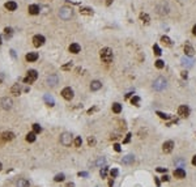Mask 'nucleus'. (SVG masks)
Returning a JSON list of instances; mask_svg holds the SVG:
<instances>
[{
	"label": "nucleus",
	"mask_w": 196,
	"mask_h": 187,
	"mask_svg": "<svg viewBox=\"0 0 196 187\" xmlns=\"http://www.w3.org/2000/svg\"><path fill=\"white\" fill-rule=\"evenodd\" d=\"M101 59L105 61V63H110V61L112 60V50L109 49V47H105L101 50Z\"/></svg>",
	"instance_id": "nucleus-1"
},
{
	"label": "nucleus",
	"mask_w": 196,
	"mask_h": 187,
	"mask_svg": "<svg viewBox=\"0 0 196 187\" xmlns=\"http://www.w3.org/2000/svg\"><path fill=\"white\" fill-rule=\"evenodd\" d=\"M0 105H2V107L4 109V110H11L12 106H13V102H12L11 98L4 97V98H2V101H0Z\"/></svg>",
	"instance_id": "nucleus-6"
},
{
	"label": "nucleus",
	"mask_w": 196,
	"mask_h": 187,
	"mask_svg": "<svg viewBox=\"0 0 196 187\" xmlns=\"http://www.w3.org/2000/svg\"><path fill=\"white\" fill-rule=\"evenodd\" d=\"M157 171H160V173H166V171H167V169L166 168H157Z\"/></svg>",
	"instance_id": "nucleus-45"
},
{
	"label": "nucleus",
	"mask_w": 196,
	"mask_h": 187,
	"mask_svg": "<svg viewBox=\"0 0 196 187\" xmlns=\"http://www.w3.org/2000/svg\"><path fill=\"white\" fill-rule=\"evenodd\" d=\"M41 131H42V127L39 126L38 123H34L33 124V132H34V134H39Z\"/></svg>",
	"instance_id": "nucleus-28"
},
{
	"label": "nucleus",
	"mask_w": 196,
	"mask_h": 187,
	"mask_svg": "<svg viewBox=\"0 0 196 187\" xmlns=\"http://www.w3.org/2000/svg\"><path fill=\"white\" fill-rule=\"evenodd\" d=\"M2 137H3V141H11V140L14 139V134L11 131L8 132H4V134H2Z\"/></svg>",
	"instance_id": "nucleus-13"
},
{
	"label": "nucleus",
	"mask_w": 196,
	"mask_h": 187,
	"mask_svg": "<svg viewBox=\"0 0 196 187\" xmlns=\"http://www.w3.org/2000/svg\"><path fill=\"white\" fill-rule=\"evenodd\" d=\"M174 177L178 178V179H183V178H186V171H184V169H183V168H178V169H175V170H174Z\"/></svg>",
	"instance_id": "nucleus-11"
},
{
	"label": "nucleus",
	"mask_w": 196,
	"mask_h": 187,
	"mask_svg": "<svg viewBox=\"0 0 196 187\" xmlns=\"http://www.w3.org/2000/svg\"><path fill=\"white\" fill-rule=\"evenodd\" d=\"M118 174H119L118 169H111V170H110V175H111V178H115V177H118Z\"/></svg>",
	"instance_id": "nucleus-36"
},
{
	"label": "nucleus",
	"mask_w": 196,
	"mask_h": 187,
	"mask_svg": "<svg viewBox=\"0 0 196 187\" xmlns=\"http://www.w3.org/2000/svg\"><path fill=\"white\" fill-rule=\"evenodd\" d=\"M81 144H82L81 137H76V139H75V145H76V147H81Z\"/></svg>",
	"instance_id": "nucleus-37"
},
{
	"label": "nucleus",
	"mask_w": 196,
	"mask_h": 187,
	"mask_svg": "<svg viewBox=\"0 0 196 187\" xmlns=\"http://www.w3.org/2000/svg\"><path fill=\"white\" fill-rule=\"evenodd\" d=\"M3 80H4V76L0 73V82H3Z\"/></svg>",
	"instance_id": "nucleus-50"
},
{
	"label": "nucleus",
	"mask_w": 196,
	"mask_h": 187,
	"mask_svg": "<svg viewBox=\"0 0 196 187\" xmlns=\"http://www.w3.org/2000/svg\"><path fill=\"white\" fill-rule=\"evenodd\" d=\"M60 143H62L64 147H69L72 144V135L68 134V132H64L60 136Z\"/></svg>",
	"instance_id": "nucleus-5"
},
{
	"label": "nucleus",
	"mask_w": 196,
	"mask_h": 187,
	"mask_svg": "<svg viewBox=\"0 0 196 187\" xmlns=\"http://www.w3.org/2000/svg\"><path fill=\"white\" fill-rule=\"evenodd\" d=\"M47 84L50 85V87H55V85L58 84V76L56 75H51L47 77Z\"/></svg>",
	"instance_id": "nucleus-14"
},
{
	"label": "nucleus",
	"mask_w": 196,
	"mask_h": 187,
	"mask_svg": "<svg viewBox=\"0 0 196 187\" xmlns=\"http://www.w3.org/2000/svg\"><path fill=\"white\" fill-rule=\"evenodd\" d=\"M182 76H183V79H187V73H186V72H183Z\"/></svg>",
	"instance_id": "nucleus-55"
},
{
	"label": "nucleus",
	"mask_w": 196,
	"mask_h": 187,
	"mask_svg": "<svg viewBox=\"0 0 196 187\" xmlns=\"http://www.w3.org/2000/svg\"><path fill=\"white\" fill-rule=\"evenodd\" d=\"M161 41L166 45V46H171V41H170V38L169 37H166V35H163L162 38H161Z\"/></svg>",
	"instance_id": "nucleus-31"
},
{
	"label": "nucleus",
	"mask_w": 196,
	"mask_h": 187,
	"mask_svg": "<svg viewBox=\"0 0 196 187\" xmlns=\"http://www.w3.org/2000/svg\"><path fill=\"white\" fill-rule=\"evenodd\" d=\"M0 45H2V37H0Z\"/></svg>",
	"instance_id": "nucleus-56"
},
{
	"label": "nucleus",
	"mask_w": 196,
	"mask_h": 187,
	"mask_svg": "<svg viewBox=\"0 0 196 187\" xmlns=\"http://www.w3.org/2000/svg\"><path fill=\"white\" fill-rule=\"evenodd\" d=\"M175 163H177V165H180V168H183V165H184V161H182V160H178V161H175Z\"/></svg>",
	"instance_id": "nucleus-44"
},
{
	"label": "nucleus",
	"mask_w": 196,
	"mask_h": 187,
	"mask_svg": "<svg viewBox=\"0 0 196 187\" xmlns=\"http://www.w3.org/2000/svg\"><path fill=\"white\" fill-rule=\"evenodd\" d=\"M4 33H5V37L7 38H11L12 37V29L11 28H5L4 29Z\"/></svg>",
	"instance_id": "nucleus-34"
},
{
	"label": "nucleus",
	"mask_w": 196,
	"mask_h": 187,
	"mask_svg": "<svg viewBox=\"0 0 196 187\" xmlns=\"http://www.w3.org/2000/svg\"><path fill=\"white\" fill-rule=\"evenodd\" d=\"M169 179H170V178H169L167 175H163V177H162V181H163V182H167Z\"/></svg>",
	"instance_id": "nucleus-47"
},
{
	"label": "nucleus",
	"mask_w": 196,
	"mask_h": 187,
	"mask_svg": "<svg viewBox=\"0 0 196 187\" xmlns=\"http://www.w3.org/2000/svg\"><path fill=\"white\" fill-rule=\"evenodd\" d=\"M26 141H29V143H34L35 141V134H34V132H29V134L26 135Z\"/></svg>",
	"instance_id": "nucleus-24"
},
{
	"label": "nucleus",
	"mask_w": 196,
	"mask_h": 187,
	"mask_svg": "<svg viewBox=\"0 0 196 187\" xmlns=\"http://www.w3.org/2000/svg\"><path fill=\"white\" fill-rule=\"evenodd\" d=\"M88 143H89V145H94V144H95L94 137H89V139H88Z\"/></svg>",
	"instance_id": "nucleus-40"
},
{
	"label": "nucleus",
	"mask_w": 196,
	"mask_h": 187,
	"mask_svg": "<svg viewBox=\"0 0 196 187\" xmlns=\"http://www.w3.org/2000/svg\"><path fill=\"white\" fill-rule=\"evenodd\" d=\"M0 170H2V162H0Z\"/></svg>",
	"instance_id": "nucleus-57"
},
{
	"label": "nucleus",
	"mask_w": 196,
	"mask_h": 187,
	"mask_svg": "<svg viewBox=\"0 0 196 187\" xmlns=\"http://www.w3.org/2000/svg\"><path fill=\"white\" fill-rule=\"evenodd\" d=\"M37 77H38V73H37L35 69H30V71H28V75L24 79V82L25 84H32V82H34L37 80Z\"/></svg>",
	"instance_id": "nucleus-4"
},
{
	"label": "nucleus",
	"mask_w": 196,
	"mask_h": 187,
	"mask_svg": "<svg viewBox=\"0 0 196 187\" xmlns=\"http://www.w3.org/2000/svg\"><path fill=\"white\" fill-rule=\"evenodd\" d=\"M166 87H167V81L165 80L163 77H158V79H156L154 82H153V88H154V90H158V92L163 90Z\"/></svg>",
	"instance_id": "nucleus-2"
},
{
	"label": "nucleus",
	"mask_w": 196,
	"mask_h": 187,
	"mask_svg": "<svg viewBox=\"0 0 196 187\" xmlns=\"http://www.w3.org/2000/svg\"><path fill=\"white\" fill-rule=\"evenodd\" d=\"M44 102H46L48 106H54V105H55V101H54V98H52L51 96H48V94H46V96H44Z\"/></svg>",
	"instance_id": "nucleus-22"
},
{
	"label": "nucleus",
	"mask_w": 196,
	"mask_h": 187,
	"mask_svg": "<svg viewBox=\"0 0 196 187\" xmlns=\"http://www.w3.org/2000/svg\"><path fill=\"white\" fill-rule=\"evenodd\" d=\"M80 50H81V47H80L79 43H72V45L69 46V51H71L72 54H79Z\"/></svg>",
	"instance_id": "nucleus-20"
},
{
	"label": "nucleus",
	"mask_w": 196,
	"mask_h": 187,
	"mask_svg": "<svg viewBox=\"0 0 196 187\" xmlns=\"http://www.w3.org/2000/svg\"><path fill=\"white\" fill-rule=\"evenodd\" d=\"M72 67V61L71 63H68V64H65V66H63V69H69Z\"/></svg>",
	"instance_id": "nucleus-46"
},
{
	"label": "nucleus",
	"mask_w": 196,
	"mask_h": 187,
	"mask_svg": "<svg viewBox=\"0 0 196 187\" xmlns=\"http://www.w3.org/2000/svg\"><path fill=\"white\" fill-rule=\"evenodd\" d=\"M65 187H75V184H73V183H68Z\"/></svg>",
	"instance_id": "nucleus-54"
},
{
	"label": "nucleus",
	"mask_w": 196,
	"mask_h": 187,
	"mask_svg": "<svg viewBox=\"0 0 196 187\" xmlns=\"http://www.w3.org/2000/svg\"><path fill=\"white\" fill-rule=\"evenodd\" d=\"M82 14H86V16H92L93 14V11L90 9V8H81V11H80Z\"/></svg>",
	"instance_id": "nucleus-27"
},
{
	"label": "nucleus",
	"mask_w": 196,
	"mask_h": 187,
	"mask_svg": "<svg viewBox=\"0 0 196 187\" xmlns=\"http://www.w3.org/2000/svg\"><path fill=\"white\" fill-rule=\"evenodd\" d=\"M100 174H101L102 178H105V177H106V174H107V169H106V168H102L101 171H100Z\"/></svg>",
	"instance_id": "nucleus-38"
},
{
	"label": "nucleus",
	"mask_w": 196,
	"mask_h": 187,
	"mask_svg": "<svg viewBox=\"0 0 196 187\" xmlns=\"http://www.w3.org/2000/svg\"><path fill=\"white\" fill-rule=\"evenodd\" d=\"M44 41H46V39H44V37L43 35H34L33 37V45L35 46V47H41V46L44 43Z\"/></svg>",
	"instance_id": "nucleus-8"
},
{
	"label": "nucleus",
	"mask_w": 196,
	"mask_h": 187,
	"mask_svg": "<svg viewBox=\"0 0 196 187\" xmlns=\"http://www.w3.org/2000/svg\"><path fill=\"white\" fill-rule=\"evenodd\" d=\"M131 102H132V105H136V106H139L140 98H139L137 96H133V97H132V99H131Z\"/></svg>",
	"instance_id": "nucleus-35"
},
{
	"label": "nucleus",
	"mask_w": 196,
	"mask_h": 187,
	"mask_svg": "<svg viewBox=\"0 0 196 187\" xmlns=\"http://www.w3.org/2000/svg\"><path fill=\"white\" fill-rule=\"evenodd\" d=\"M131 136H132L131 134H128V135L126 136V139L123 140V143H128V141H130V140H131Z\"/></svg>",
	"instance_id": "nucleus-41"
},
{
	"label": "nucleus",
	"mask_w": 196,
	"mask_h": 187,
	"mask_svg": "<svg viewBox=\"0 0 196 187\" xmlns=\"http://www.w3.org/2000/svg\"><path fill=\"white\" fill-rule=\"evenodd\" d=\"M153 51H154V54H156L157 56H160L161 54H162V52H161V49H160V46H158V45H154V46H153Z\"/></svg>",
	"instance_id": "nucleus-32"
},
{
	"label": "nucleus",
	"mask_w": 196,
	"mask_h": 187,
	"mask_svg": "<svg viewBox=\"0 0 196 187\" xmlns=\"http://www.w3.org/2000/svg\"><path fill=\"white\" fill-rule=\"evenodd\" d=\"M79 175H80V177H86V175H88V174H86V173H80V174H79Z\"/></svg>",
	"instance_id": "nucleus-53"
},
{
	"label": "nucleus",
	"mask_w": 196,
	"mask_h": 187,
	"mask_svg": "<svg viewBox=\"0 0 196 187\" xmlns=\"http://www.w3.org/2000/svg\"><path fill=\"white\" fill-rule=\"evenodd\" d=\"M30 183L29 181H26V179H20V181L17 182V187H29Z\"/></svg>",
	"instance_id": "nucleus-23"
},
{
	"label": "nucleus",
	"mask_w": 196,
	"mask_h": 187,
	"mask_svg": "<svg viewBox=\"0 0 196 187\" xmlns=\"http://www.w3.org/2000/svg\"><path fill=\"white\" fill-rule=\"evenodd\" d=\"M26 60L28 61H35L37 59H38V54L37 52H29V54H26Z\"/></svg>",
	"instance_id": "nucleus-21"
},
{
	"label": "nucleus",
	"mask_w": 196,
	"mask_h": 187,
	"mask_svg": "<svg viewBox=\"0 0 196 187\" xmlns=\"http://www.w3.org/2000/svg\"><path fill=\"white\" fill-rule=\"evenodd\" d=\"M62 96H63L64 99L71 101V99L73 98V90H72L69 87H67V88H64V89L62 90Z\"/></svg>",
	"instance_id": "nucleus-7"
},
{
	"label": "nucleus",
	"mask_w": 196,
	"mask_h": 187,
	"mask_svg": "<svg viewBox=\"0 0 196 187\" xmlns=\"http://www.w3.org/2000/svg\"><path fill=\"white\" fill-rule=\"evenodd\" d=\"M192 33H193V35H196V25H195L193 29H192Z\"/></svg>",
	"instance_id": "nucleus-49"
},
{
	"label": "nucleus",
	"mask_w": 196,
	"mask_h": 187,
	"mask_svg": "<svg viewBox=\"0 0 196 187\" xmlns=\"http://www.w3.org/2000/svg\"><path fill=\"white\" fill-rule=\"evenodd\" d=\"M157 114L160 115V118H162V119H170V116L167 114H163V113H160V111H158Z\"/></svg>",
	"instance_id": "nucleus-39"
},
{
	"label": "nucleus",
	"mask_w": 196,
	"mask_h": 187,
	"mask_svg": "<svg viewBox=\"0 0 196 187\" xmlns=\"http://www.w3.org/2000/svg\"><path fill=\"white\" fill-rule=\"evenodd\" d=\"M11 92H12V94L18 96L20 93H21V85H20V84H14L13 87L11 88Z\"/></svg>",
	"instance_id": "nucleus-19"
},
{
	"label": "nucleus",
	"mask_w": 196,
	"mask_h": 187,
	"mask_svg": "<svg viewBox=\"0 0 196 187\" xmlns=\"http://www.w3.org/2000/svg\"><path fill=\"white\" fill-rule=\"evenodd\" d=\"M140 18L142 20V22H145V24H149V16L146 13H141L140 14Z\"/></svg>",
	"instance_id": "nucleus-30"
},
{
	"label": "nucleus",
	"mask_w": 196,
	"mask_h": 187,
	"mask_svg": "<svg viewBox=\"0 0 196 187\" xmlns=\"http://www.w3.org/2000/svg\"><path fill=\"white\" fill-rule=\"evenodd\" d=\"M184 52H186V55L192 56L193 54H195V50H193V47H192L190 43H186V46H184Z\"/></svg>",
	"instance_id": "nucleus-16"
},
{
	"label": "nucleus",
	"mask_w": 196,
	"mask_h": 187,
	"mask_svg": "<svg viewBox=\"0 0 196 187\" xmlns=\"http://www.w3.org/2000/svg\"><path fill=\"white\" fill-rule=\"evenodd\" d=\"M28 11H29L30 14H38L39 13V7L37 4H32V5H29Z\"/></svg>",
	"instance_id": "nucleus-15"
},
{
	"label": "nucleus",
	"mask_w": 196,
	"mask_h": 187,
	"mask_svg": "<svg viewBox=\"0 0 196 187\" xmlns=\"http://www.w3.org/2000/svg\"><path fill=\"white\" fill-rule=\"evenodd\" d=\"M178 114L182 116V118H187V116L190 115V109H188L187 106H184V105H182L178 109Z\"/></svg>",
	"instance_id": "nucleus-10"
},
{
	"label": "nucleus",
	"mask_w": 196,
	"mask_h": 187,
	"mask_svg": "<svg viewBox=\"0 0 196 187\" xmlns=\"http://www.w3.org/2000/svg\"><path fill=\"white\" fill-rule=\"evenodd\" d=\"M135 161V157L133 156H127V157H124L123 158V163L124 165H128V163H132Z\"/></svg>",
	"instance_id": "nucleus-25"
},
{
	"label": "nucleus",
	"mask_w": 196,
	"mask_h": 187,
	"mask_svg": "<svg viewBox=\"0 0 196 187\" xmlns=\"http://www.w3.org/2000/svg\"><path fill=\"white\" fill-rule=\"evenodd\" d=\"M112 111H114L115 114H119L120 111H122V105L120 103H114L112 105Z\"/></svg>",
	"instance_id": "nucleus-26"
},
{
	"label": "nucleus",
	"mask_w": 196,
	"mask_h": 187,
	"mask_svg": "<svg viewBox=\"0 0 196 187\" xmlns=\"http://www.w3.org/2000/svg\"><path fill=\"white\" fill-rule=\"evenodd\" d=\"M173 148H174V141H171V140H169V141H165L163 145H162V151L165 153H170L173 151Z\"/></svg>",
	"instance_id": "nucleus-9"
},
{
	"label": "nucleus",
	"mask_w": 196,
	"mask_h": 187,
	"mask_svg": "<svg viewBox=\"0 0 196 187\" xmlns=\"http://www.w3.org/2000/svg\"><path fill=\"white\" fill-rule=\"evenodd\" d=\"M114 149H115L116 152H120V151H122V148H120L119 144H114Z\"/></svg>",
	"instance_id": "nucleus-43"
},
{
	"label": "nucleus",
	"mask_w": 196,
	"mask_h": 187,
	"mask_svg": "<svg viewBox=\"0 0 196 187\" xmlns=\"http://www.w3.org/2000/svg\"><path fill=\"white\" fill-rule=\"evenodd\" d=\"M4 7H5V8L8 9V11H11V12H13V11H16V9H17V4L14 3V2H7Z\"/></svg>",
	"instance_id": "nucleus-17"
},
{
	"label": "nucleus",
	"mask_w": 196,
	"mask_h": 187,
	"mask_svg": "<svg viewBox=\"0 0 196 187\" xmlns=\"http://www.w3.org/2000/svg\"><path fill=\"white\" fill-rule=\"evenodd\" d=\"M154 64H156V67H157L158 69H161V68H163V67H165V61H163V60H161V59H158V60H156V61H154Z\"/></svg>",
	"instance_id": "nucleus-29"
},
{
	"label": "nucleus",
	"mask_w": 196,
	"mask_h": 187,
	"mask_svg": "<svg viewBox=\"0 0 196 187\" xmlns=\"http://www.w3.org/2000/svg\"><path fill=\"white\" fill-rule=\"evenodd\" d=\"M112 184H114V181H112V179H110V181H109V186H112Z\"/></svg>",
	"instance_id": "nucleus-51"
},
{
	"label": "nucleus",
	"mask_w": 196,
	"mask_h": 187,
	"mask_svg": "<svg viewBox=\"0 0 196 187\" xmlns=\"http://www.w3.org/2000/svg\"><path fill=\"white\" fill-rule=\"evenodd\" d=\"M97 163H98V166H101V165H105V158H100L97 161Z\"/></svg>",
	"instance_id": "nucleus-42"
},
{
	"label": "nucleus",
	"mask_w": 196,
	"mask_h": 187,
	"mask_svg": "<svg viewBox=\"0 0 196 187\" xmlns=\"http://www.w3.org/2000/svg\"><path fill=\"white\" fill-rule=\"evenodd\" d=\"M112 3V0H106V5H110Z\"/></svg>",
	"instance_id": "nucleus-52"
},
{
	"label": "nucleus",
	"mask_w": 196,
	"mask_h": 187,
	"mask_svg": "<svg viewBox=\"0 0 196 187\" xmlns=\"http://www.w3.org/2000/svg\"><path fill=\"white\" fill-rule=\"evenodd\" d=\"M192 163H193V165L196 166V154L193 156V158H192Z\"/></svg>",
	"instance_id": "nucleus-48"
},
{
	"label": "nucleus",
	"mask_w": 196,
	"mask_h": 187,
	"mask_svg": "<svg viewBox=\"0 0 196 187\" xmlns=\"http://www.w3.org/2000/svg\"><path fill=\"white\" fill-rule=\"evenodd\" d=\"M182 66H183V67H187V68L192 67V66H193V59L187 58V56L182 58Z\"/></svg>",
	"instance_id": "nucleus-12"
},
{
	"label": "nucleus",
	"mask_w": 196,
	"mask_h": 187,
	"mask_svg": "<svg viewBox=\"0 0 196 187\" xmlns=\"http://www.w3.org/2000/svg\"><path fill=\"white\" fill-rule=\"evenodd\" d=\"M54 181H55V182H62V181H64V174H56L55 178H54Z\"/></svg>",
	"instance_id": "nucleus-33"
},
{
	"label": "nucleus",
	"mask_w": 196,
	"mask_h": 187,
	"mask_svg": "<svg viewBox=\"0 0 196 187\" xmlns=\"http://www.w3.org/2000/svg\"><path fill=\"white\" fill-rule=\"evenodd\" d=\"M101 88H102V82L98 81V80H94V81H92V84H90V89L92 90H98Z\"/></svg>",
	"instance_id": "nucleus-18"
},
{
	"label": "nucleus",
	"mask_w": 196,
	"mask_h": 187,
	"mask_svg": "<svg viewBox=\"0 0 196 187\" xmlns=\"http://www.w3.org/2000/svg\"><path fill=\"white\" fill-rule=\"evenodd\" d=\"M59 16L63 20H69L73 16V11L69 8V7H62L59 11Z\"/></svg>",
	"instance_id": "nucleus-3"
}]
</instances>
